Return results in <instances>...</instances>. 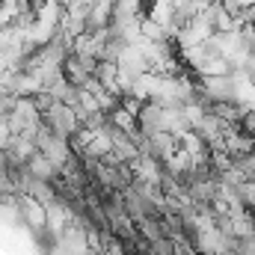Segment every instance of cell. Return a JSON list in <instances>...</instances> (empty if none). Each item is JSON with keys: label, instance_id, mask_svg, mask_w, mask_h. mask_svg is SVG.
Segmentation results:
<instances>
[{"label": "cell", "instance_id": "obj_1", "mask_svg": "<svg viewBox=\"0 0 255 255\" xmlns=\"http://www.w3.org/2000/svg\"><path fill=\"white\" fill-rule=\"evenodd\" d=\"M42 122L51 128L54 133L65 136V139H71V136H74V130L80 128L74 107H71V104H65V101H51V107H45V110H42Z\"/></svg>", "mask_w": 255, "mask_h": 255}, {"label": "cell", "instance_id": "obj_2", "mask_svg": "<svg viewBox=\"0 0 255 255\" xmlns=\"http://www.w3.org/2000/svg\"><path fill=\"white\" fill-rule=\"evenodd\" d=\"M18 199H21L18 205H21L24 220H27L36 232H39V229H45V226H48V211H45V205H42L39 199H33L30 193H27V196H18Z\"/></svg>", "mask_w": 255, "mask_h": 255}]
</instances>
